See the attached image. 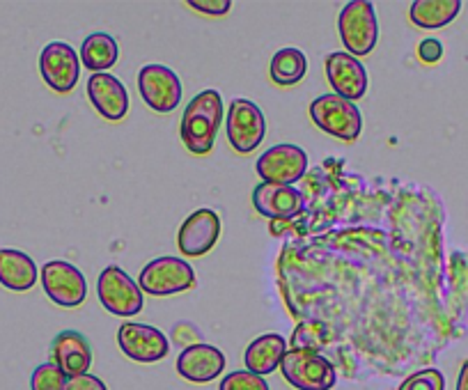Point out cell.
Listing matches in <instances>:
<instances>
[{"mask_svg":"<svg viewBox=\"0 0 468 390\" xmlns=\"http://www.w3.org/2000/svg\"><path fill=\"white\" fill-rule=\"evenodd\" d=\"M255 170L262 177V182L292 186L308 173V154L301 147L290 145V142L273 145L260 156Z\"/></svg>","mask_w":468,"mask_h":390,"instance_id":"30bf717a","label":"cell"},{"mask_svg":"<svg viewBox=\"0 0 468 390\" xmlns=\"http://www.w3.org/2000/svg\"><path fill=\"white\" fill-rule=\"evenodd\" d=\"M281 372L296 390H331L335 385V367L314 349H287Z\"/></svg>","mask_w":468,"mask_h":390,"instance_id":"277c9868","label":"cell"},{"mask_svg":"<svg viewBox=\"0 0 468 390\" xmlns=\"http://www.w3.org/2000/svg\"><path fill=\"white\" fill-rule=\"evenodd\" d=\"M310 118L328 136L337 141L354 142L363 132V115L354 101L333 94H322L310 104Z\"/></svg>","mask_w":468,"mask_h":390,"instance_id":"7a4b0ae2","label":"cell"},{"mask_svg":"<svg viewBox=\"0 0 468 390\" xmlns=\"http://www.w3.org/2000/svg\"><path fill=\"white\" fill-rule=\"evenodd\" d=\"M188 5H191L193 10L202 12V15L223 16V15H228L229 7H232V3H229V0H191Z\"/></svg>","mask_w":468,"mask_h":390,"instance_id":"4316f807","label":"cell"},{"mask_svg":"<svg viewBox=\"0 0 468 390\" xmlns=\"http://www.w3.org/2000/svg\"><path fill=\"white\" fill-rule=\"evenodd\" d=\"M225 356L218 347L197 343L188 344L177 358V372L182 379L191 384H209L216 376L223 374Z\"/></svg>","mask_w":468,"mask_h":390,"instance_id":"e0dca14e","label":"cell"},{"mask_svg":"<svg viewBox=\"0 0 468 390\" xmlns=\"http://www.w3.org/2000/svg\"><path fill=\"white\" fill-rule=\"evenodd\" d=\"M457 390H468V361H463L462 370L457 376Z\"/></svg>","mask_w":468,"mask_h":390,"instance_id":"f546056e","label":"cell"},{"mask_svg":"<svg viewBox=\"0 0 468 390\" xmlns=\"http://www.w3.org/2000/svg\"><path fill=\"white\" fill-rule=\"evenodd\" d=\"M65 390H108L99 376L94 374H80V376H69L65 384Z\"/></svg>","mask_w":468,"mask_h":390,"instance_id":"83f0119b","label":"cell"},{"mask_svg":"<svg viewBox=\"0 0 468 390\" xmlns=\"http://www.w3.org/2000/svg\"><path fill=\"white\" fill-rule=\"evenodd\" d=\"M340 39L345 44L346 53L354 58H366L375 51L377 39H379V24H377L375 5L370 0H351L345 10L340 12L337 21Z\"/></svg>","mask_w":468,"mask_h":390,"instance_id":"3957f363","label":"cell"},{"mask_svg":"<svg viewBox=\"0 0 468 390\" xmlns=\"http://www.w3.org/2000/svg\"><path fill=\"white\" fill-rule=\"evenodd\" d=\"M462 12V0H416L411 3V16L413 26L422 30H439L452 24Z\"/></svg>","mask_w":468,"mask_h":390,"instance_id":"44dd1931","label":"cell"},{"mask_svg":"<svg viewBox=\"0 0 468 390\" xmlns=\"http://www.w3.org/2000/svg\"><path fill=\"white\" fill-rule=\"evenodd\" d=\"M220 239V218L214 209H196L179 226L177 246L186 258H202Z\"/></svg>","mask_w":468,"mask_h":390,"instance_id":"4fadbf2b","label":"cell"},{"mask_svg":"<svg viewBox=\"0 0 468 390\" xmlns=\"http://www.w3.org/2000/svg\"><path fill=\"white\" fill-rule=\"evenodd\" d=\"M88 97L90 104L94 106L101 118L108 122H120L129 113V92L122 85V80L115 79L112 74H92L88 80Z\"/></svg>","mask_w":468,"mask_h":390,"instance_id":"2e32d148","label":"cell"},{"mask_svg":"<svg viewBox=\"0 0 468 390\" xmlns=\"http://www.w3.org/2000/svg\"><path fill=\"white\" fill-rule=\"evenodd\" d=\"M326 79L337 97L346 101L363 100L367 92V69L346 51H335L326 58Z\"/></svg>","mask_w":468,"mask_h":390,"instance_id":"5bb4252c","label":"cell"},{"mask_svg":"<svg viewBox=\"0 0 468 390\" xmlns=\"http://www.w3.org/2000/svg\"><path fill=\"white\" fill-rule=\"evenodd\" d=\"M225 132H228L229 145L239 154H250L258 150L267 133V120L258 104L250 100H234L229 104L228 120H225Z\"/></svg>","mask_w":468,"mask_h":390,"instance_id":"52a82bcc","label":"cell"},{"mask_svg":"<svg viewBox=\"0 0 468 390\" xmlns=\"http://www.w3.org/2000/svg\"><path fill=\"white\" fill-rule=\"evenodd\" d=\"M218 390H269V384L264 376L253 374L249 370L229 372L223 381H220Z\"/></svg>","mask_w":468,"mask_h":390,"instance_id":"484cf974","label":"cell"},{"mask_svg":"<svg viewBox=\"0 0 468 390\" xmlns=\"http://www.w3.org/2000/svg\"><path fill=\"white\" fill-rule=\"evenodd\" d=\"M138 287L150 297H173L196 287V271L186 259L156 258L141 271Z\"/></svg>","mask_w":468,"mask_h":390,"instance_id":"8992f818","label":"cell"},{"mask_svg":"<svg viewBox=\"0 0 468 390\" xmlns=\"http://www.w3.org/2000/svg\"><path fill=\"white\" fill-rule=\"evenodd\" d=\"M67 376L56 363H44V365L35 367L33 376H30V388L33 390H65Z\"/></svg>","mask_w":468,"mask_h":390,"instance_id":"cb8c5ba5","label":"cell"},{"mask_svg":"<svg viewBox=\"0 0 468 390\" xmlns=\"http://www.w3.org/2000/svg\"><path fill=\"white\" fill-rule=\"evenodd\" d=\"M120 58L117 42L108 33H92L80 44V62L94 74H106Z\"/></svg>","mask_w":468,"mask_h":390,"instance_id":"7402d4cb","label":"cell"},{"mask_svg":"<svg viewBox=\"0 0 468 390\" xmlns=\"http://www.w3.org/2000/svg\"><path fill=\"white\" fill-rule=\"evenodd\" d=\"M39 269L30 255L16 248H0V285L10 291L33 290Z\"/></svg>","mask_w":468,"mask_h":390,"instance_id":"d6986e66","label":"cell"},{"mask_svg":"<svg viewBox=\"0 0 468 390\" xmlns=\"http://www.w3.org/2000/svg\"><path fill=\"white\" fill-rule=\"evenodd\" d=\"M97 294L101 306L111 315L117 317H133L145 306L143 290L138 287V282L124 269L115 267V264H111V267H106L99 273Z\"/></svg>","mask_w":468,"mask_h":390,"instance_id":"5b68a950","label":"cell"},{"mask_svg":"<svg viewBox=\"0 0 468 390\" xmlns=\"http://www.w3.org/2000/svg\"><path fill=\"white\" fill-rule=\"evenodd\" d=\"M287 353V340L278 333H267L260 335L258 340L249 344L244 353L246 370L253 372V374L267 376L271 372H276L281 367L282 358Z\"/></svg>","mask_w":468,"mask_h":390,"instance_id":"ffe728a7","label":"cell"},{"mask_svg":"<svg viewBox=\"0 0 468 390\" xmlns=\"http://www.w3.org/2000/svg\"><path fill=\"white\" fill-rule=\"evenodd\" d=\"M117 344L127 358L136 363H159L168 356L170 340L150 324L127 321L117 331Z\"/></svg>","mask_w":468,"mask_h":390,"instance_id":"7c38bea8","label":"cell"},{"mask_svg":"<svg viewBox=\"0 0 468 390\" xmlns=\"http://www.w3.org/2000/svg\"><path fill=\"white\" fill-rule=\"evenodd\" d=\"M42 287L47 291V297L51 299L56 306L62 308H76L85 301L88 297V282L85 276L65 259H53L42 267Z\"/></svg>","mask_w":468,"mask_h":390,"instance_id":"ba28073f","label":"cell"},{"mask_svg":"<svg viewBox=\"0 0 468 390\" xmlns=\"http://www.w3.org/2000/svg\"><path fill=\"white\" fill-rule=\"evenodd\" d=\"M271 80L276 85H296L299 80H303L305 71H308V58L303 56V51L294 47H287L276 51V56L271 58Z\"/></svg>","mask_w":468,"mask_h":390,"instance_id":"603a6c76","label":"cell"},{"mask_svg":"<svg viewBox=\"0 0 468 390\" xmlns=\"http://www.w3.org/2000/svg\"><path fill=\"white\" fill-rule=\"evenodd\" d=\"M51 363H56L65 376L88 374L92 365V349H90L88 338L79 331H62L56 335L51 344Z\"/></svg>","mask_w":468,"mask_h":390,"instance_id":"ac0fdd59","label":"cell"},{"mask_svg":"<svg viewBox=\"0 0 468 390\" xmlns=\"http://www.w3.org/2000/svg\"><path fill=\"white\" fill-rule=\"evenodd\" d=\"M253 207L269 221H292L303 214L305 200L303 193L296 191L294 186L262 182L253 191Z\"/></svg>","mask_w":468,"mask_h":390,"instance_id":"9a60e30c","label":"cell"},{"mask_svg":"<svg viewBox=\"0 0 468 390\" xmlns=\"http://www.w3.org/2000/svg\"><path fill=\"white\" fill-rule=\"evenodd\" d=\"M42 79L53 92L67 94L76 88L80 76V56L65 42H51L39 56Z\"/></svg>","mask_w":468,"mask_h":390,"instance_id":"8fae6325","label":"cell"},{"mask_svg":"<svg viewBox=\"0 0 468 390\" xmlns=\"http://www.w3.org/2000/svg\"><path fill=\"white\" fill-rule=\"evenodd\" d=\"M138 92L156 113H173L182 101L179 76L164 65H145L138 71Z\"/></svg>","mask_w":468,"mask_h":390,"instance_id":"9c48e42d","label":"cell"},{"mask_svg":"<svg viewBox=\"0 0 468 390\" xmlns=\"http://www.w3.org/2000/svg\"><path fill=\"white\" fill-rule=\"evenodd\" d=\"M399 390H445V376L436 367H427L404 379Z\"/></svg>","mask_w":468,"mask_h":390,"instance_id":"d4e9b609","label":"cell"},{"mask_svg":"<svg viewBox=\"0 0 468 390\" xmlns=\"http://www.w3.org/2000/svg\"><path fill=\"white\" fill-rule=\"evenodd\" d=\"M223 122V100L216 90L196 94L182 115V141L191 154H209Z\"/></svg>","mask_w":468,"mask_h":390,"instance_id":"6da1fadb","label":"cell"},{"mask_svg":"<svg viewBox=\"0 0 468 390\" xmlns=\"http://www.w3.org/2000/svg\"><path fill=\"white\" fill-rule=\"evenodd\" d=\"M418 58L422 62H427V65H434V62H439L443 58V44L434 37L422 39L420 47H418Z\"/></svg>","mask_w":468,"mask_h":390,"instance_id":"f1b7e54d","label":"cell"}]
</instances>
